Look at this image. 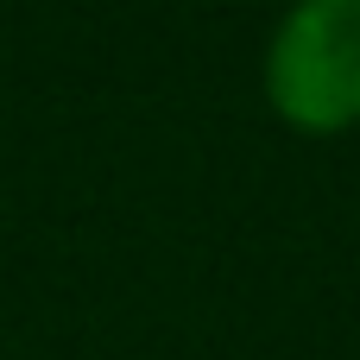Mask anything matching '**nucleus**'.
<instances>
[{
  "label": "nucleus",
  "instance_id": "1",
  "mask_svg": "<svg viewBox=\"0 0 360 360\" xmlns=\"http://www.w3.org/2000/svg\"><path fill=\"white\" fill-rule=\"evenodd\" d=\"M266 101L291 133L360 127V0H297L266 44Z\"/></svg>",
  "mask_w": 360,
  "mask_h": 360
}]
</instances>
